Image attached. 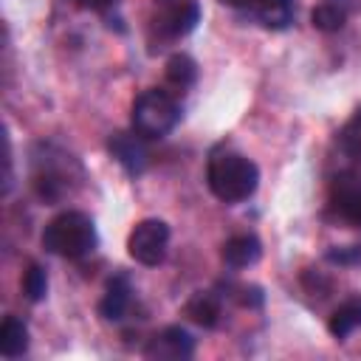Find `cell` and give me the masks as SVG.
Instances as JSON below:
<instances>
[{"instance_id": "6da1fadb", "label": "cell", "mask_w": 361, "mask_h": 361, "mask_svg": "<svg viewBox=\"0 0 361 361\" xmlns=\"http://www.w3.org/2000/svg\"><path fill=\"white\" fill-rule=\"evenodd\" d=\"M206 183L212 189V195L228 206L248 200L257 186H259V166L226 147L212 149L209 161H206Z\"/></svg>"}, {"instance_id": "7a4b0ae2", "label": "cell", "mask_w": 361, "mask_h": 361, "mask_svg": "<svg viewBox=\"0 0 361 361\" xmlns=\"http://www.w3.org/2000/svg\"><path fill=\"white\" fill-rule=\"evenodd\" d=\"M99 245V231L90 214L79 209H68L45 223L42 228V248L48 254L65 257V259H82L93 254Z\"/></svg>"}, {"instance_id": "3957f363", "label": "cell", "mask_w": 361, "mask_h": 361, "mask_svg": "<svg viewBox=\"0 0 361 361\" xmlns=\"http://www.w3.org/2000/svg\"><path fill=\"white\" fill-rule=\"evenodd\" d=\"M180 102L164 90V87H147L133 99L130 107V124L138 135L149 138H164L180 124Z\"/></svg>"}, {"instance_id": "277c9868", "label": "cell", "mask_w": 361, "mask_h": 361, "mask_svg": "<svg viewBox=\"0 0 361 361\" xmlns=\"http://www.w3.org/2000/svg\"><path fill=\"white\" fill-rule=\"evenodd\" d=\"M45 147V144H42ZM73 172H82L79 161L59 152L54 155L51 147H45V155L34 158V172H31V186L42 203H59L73 192Z\"/></svg>"}, {"instance_id": "5b68a950", "label": "cell", "mask_w": 361, "mask_h": 361, "mask_svg": "<svg viewBox=\"0 0 361 361\" xmlns=\"http://www.w3.org/2000/svg\"><path fill=\"white\" fill-rule=\"evenodd\" d=\"M166 248H169V226L161 217L138 220L127 237V254L147 268L161 265L166 259Z\"/></svg>"}, {"instance_id": "8992f818", "label": "cell", "mask_w": 361, "mask_h": 361, "mask_svg": "<svg viewBox=\"0 0 361 361\" xmlns=\"http://www.w3.org/2000/svg\"><path fill=\"white\" fill-rule=\"evenodd\" d=\"M158 14L152 17V28L161 39H178L197 28L200 23V3L197 0H155Z\"/></svg>"}, {"instance_id": "52a82bcc", "label": "cell", "mask_w": 361, "mask_h": 361, "mask_svg": "<svg viewBox=\"0 0 361 361\" xmlns=\"http://www.w3.org/2000/svg\"><path fill=\"white\" fill-rule=\"evenodd\" d=\"M147 138L138 135L135 130H116L110 138H107V152L116 158V164L130 175V178H138L144 175L147 164H149V152H147Z\"/></svg>"}, {"instance_id": "ba28073f", "label": "cell", "mask_w": 361, "mask_h": 361, "mask_svg": "<svg viewBox=\"0 0 361 361\" xmlns=\"http://www.w3.org/2000/svg\"><path fill=\"white\" fill-rule=\"evenodd\" d=\"M144 355L158 358V361H186V358L195 355V338H192L189 330H183L178 324H169L147 341Z\"/></svg>"}, {"instance_id": "9c48e42d", "label": "cell", "mask_w": 361, "mask_h": 361, "mask_svg": "<svg viewBox=\"0 0 361 361\" xmlns=\"http://www.w3.org/2000/svg\"><path fill=\"white\" fill-rule=\"evenodd\" d=\"M330 206L341 220L361 226V180L355 175H338L330 186Z\"/></svg>"}, {"instance_id": "30bf717a", "label": "cell", "mask_w": 361, "mask_h": 361, "mask_svg": "<svg viewBox=\"0 0 361 361\" xmlns=\"http://www.w3.org/2000/svg\"><path fill=\"white\" fill-rule=\"evenodd\" d=\"M130 302H133V282H130L127 274L118 271L104 285V296L99 302V316L104 322H121L127 307H130Z\"/></svg>"}, {"instance_id": "8fae6325", "label": "cell", "mask_w": 361, "mask_h": 361, "mask_svg": "<svg viewBox=\"0 0 361 361\" xmlns=\"http://www.w3.org/2000/svg\"><path fill=\"white\" fill-rule=\"evenodd\" d=\"M223 262L228 268H248L254 262H259L262 257V243L257 234H234L223 243V251H220Z\"/></svg>"}, {"instance_id": "7c38bea8", "label": "cell", "mask_w": 361, "mask_h": 361, "mask_svg": "<svg viewBox=\"0 0 361 361\" xmlns=\"http://www.w3.org/2000/svg\"><path fill=\"white\" fill-rule=\"evenodd\" d=\"M248 17L257 20L268 31H285L296 20V3L293 0H259Z\"/></svg>"}, {"instance_id": "4fadbf2b", "label": "cell", "mask_w": 361, "mask_h": 361, "mask_svg": "<svg viewBox=\"0 0 361 361\" xmlns=\"http://www.w3.org/2000/svg\"><path fill=\"white\" fill-rule=\"evenodd\" d=\"M183 313H186L195 324H200V327H217V322H220V316H223V302H220V296L212 293V290H197V293H192L189 302L183 305Z\"/></svg>"}, {"instance_id": "5bb4252c", "label": "cell", "mask_w": 361, "mask_h": 361, "mask_svg": "<svg viewBox=\"0 0 361 361\" xmlns=\"http://www.w3.org/2000/svg\"><path fill=\"white\" fill-rule=\"evenodd\" d=\"M361 327V296H353V299H347V302H341L336 310H333V316L327 319V330H330V336L333 338H338V341H344L353 330H358Z\"/></svg>"}, {"instance_id": "9a60e30c", "label": "cell", "mask_w": 361, "mask_h": 361, "mask_svg": "<svg viewBox=\"0 0 361 361\" xmlns=\"http://www.w3.org/2000/svg\"><path fill=\"white\" fill-rule=\"evenodd\" d=\"M28 350V327L17 316H6L0 324V353L6 358H20Z\"/></svg>"}, {"instance_id": "2e32d148", "label": "cell", "mask_w": 361, "mask_h": 361, "mask_svg": "<svg viewBox=\"0 0 361 361\" xmlns=\"http://www.w3.org/2000/svg\"><path fill=\"white\" fill-rule=\"evenodd\" d=\"M166 82L178 90H189L195 82H197V62L189 56V54H172L166 59Z\"/></svg>"}, {"instance_id": "e0dca14e", "label": "cell", "mask_w": 361, "mask_h": 361, "mask_svg": "<svg viewBox=\"0 0 361 361\" xmlns=\"http://www.w3.org/2000/svg\"><path fill=\"white\" fill-rule=\"evenodd\" d=\"M336 141H338V149H341L353 164L361 166V107H355V113L341 124Z\"/></svg>"}, {"instance_id": "ac0fdd59", "label": "cell", "mask_w": 361, "mask_h": 361, "mask_svg": "<svg viewBox=\"0 0 361 361\" xmlns=\"http://www.w3.org/2000/svg\"><path fill=\"white\" fill-rule=\"evenodd\" d=\"M310 23H313V28H319V31H324V34H333V31H341V28H344L347 14H344L341 8H336V6H330V3L322 0V3L310 11Z\"/></svg>"}, {"instance_id": "d6986e66", "label": "cell", "mask_w": 361, "mask_h": 361, "mask_svg": "<svg viewBox=\"0 0 361 361\" xmlns=\"http://www.w3.org/2000/svg\"><path fill=\"white\" fill-rule=\"evenodd\" d=\"M23 290L31 302H42L48 296V274L39 262H28V268L23 274Z\"/></svg>"}, {"instance_id": "ffe728a7", "label": "cell", "mask_w": 361, "mask_h": 361, "mask_svg": "<svg viewBox=\"0 0 361 361\" xmlns=\"http://www.w3.org/2000/svg\"><path fill=\"white\" fill-rule=\"evenodd\" d=\"M237 290H240V293H237V302H240L243 307L259 310V307L265 305V293H262L259 285H243V288H237Z\"/></svg>"}, {"instance_id": "44dd1931", "label": "cell", "mask_w": 361, "mask_h": 361, "mask_svg": "<svg viewBox=\"0 0 361 361\" xmlns=\"http://www.w3.org/2000/svg\"><path fill=\"white\" fill-rule=\"evenodd\" d=\"M327 259L336 262V265L361 262V248H355V245H347V248H330V251H327Z\"/></svg>"}, {"instance_id": "7402d4cb", "label": "cell", "mask_w": 361, "mask_h": 361, "mask_svg": "<svg viewBox=\"0 0 361 361\" xmlns=\"http://www.w3.org/2000/svg\"><path fill=\"white\" fill-rule=\"evenodd\" d=\"M79 8H87V11H99V14H107L110 8L118 6V0H73Z\"/></svg>"}, {"instance_id": "603a6c76", "label": "cell", "mask_w": 361, "mask_h": 361, "mask_svg": "<svg viewBox=\"0 0 361 361\" xmlns=\"http://www.w3.org/2000/svg\"><path fill=\"white\" fill-rule=\"evenodd\" d=\"M324 3H330V6L341 8L347 17H350V14H355V11L361 8V0H324Z\"/></svg>"}, {"instance_id": "cb8c5ba5", "label": "cell", "mask_w": 361, "mask_h": 361, "mask_svg": "<svg viewBox=\"0 0 361 361\" xmlns=\"http://www.w3.org/2000/svg\"><path fill=\"white\" fill-rule=\"evenodd\" d=\"M220 3H226V6H231V8H237V11H243V14H251L259 0H220Z\"/></svg>"}]
</instances>
